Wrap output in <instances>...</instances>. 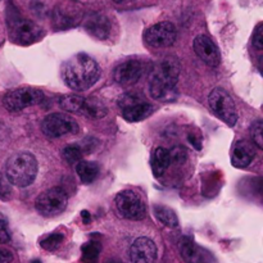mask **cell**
Here are the masks:
<instances>
[{"label":"cell","instance_id":"cell-1","mask_svg":"<svg viewBox=\"0 0 263 263\" xmlns=\"http://www.w3.org/2000/svg\"><path fill=\"white\" fill-rule=\"evenodd\" d=\"M61 74L69 89L84 91L99 80L100 67L91 57L80 53L64 62Z\"/></svg>","mask_w":263,"mask_h":263},{"label":"cell","instance_id":"cell-2","mask_svg":"<svg viewBox=\"0 0 263 263\" xmlns=\"http://www.w3.org/2000/svg\"><path fill=\"white\" fill-rule=\"evenodd\" d=\"M180 76V63L176 58H164L152 69L149 89L157 100H172L176 92V84Z\"/></svg>","mask_w":263,"mask_h":263},{"label":"cell","instance_id":"cell-3","mask_svg":"<svg viewBox=\"0 0 263 263\" xmlns=\"http://www.w3.org/2000/svg\"><path fill=\"white\" fill-rule=\"evenodd\" d=\"M39 164L35 156L28 152H20L10 157L5 163V177L10 185L26 187L35 181Z\"/></svg>","mask_w":263,"mask_h":263},{"label":"cell","instance_id":"cell-4","mask_svg":"<svg viewBox=\"0 0 263 263\" xmlns=\"http://www.w3.org/2000/svg\"><path fill=\"white\" fill-rule=\"evenodd\" d=\"M8 27H9V36L12 41L20 45H30L40 40L44 35L40 26L27 18H23L15 12L8 15Z\"/></svg>","mask_w":263,"mask_h":263},{"label":"cell","instance_id":"cell-5","mask_svg":"<svg viewBox=\"0 0 263 263\" xmlns=\"http://www.w3.org/2000/svg\"><path fill=\"white\" fill-rule=\"evenodd\" d=\"M44 100V92L36 87L22 86L12 89L3 97V104L9 112H21L25 108L40 104Z\"/></svg>","mask_w":263,"mask_h":263},{"label":"cell","instance_id":"cell-6","mask_svg":"<svg viewBox=\"0 0 263 263\" xmlns=\"http://www.w3.org/2000/svg\"><path fill=\"white\" fill-rule=\"evenodd\" d=\"M117 103L122 117L128 122H139L145 120L153 112V105L135 92H126L121 95Z\"/></svg>","mask_w":263,"mask_h":263},{"label":"cell","instance_id":"cell-7","mask_svg":"<svg viewBox=\"0 0 263 263\" xmlns=\"http://www.w3.org/2000/svg\"><path fill=\"white\" fill-rule=\"evenodd\" d=\"M208 104L212 112L220 118L221 121L229 126H234L238 121V112L233 97L226 90L213 89L208 95Z\"/></svg>","mask_w":263,"mask_h":263},{"label":"cell","instance_id":"cell-8","mask_svg":"<svg viewBox=\"0 0 263 263\" xmlns=\"http://www.w3.org/2000/svg\"><path fill=\"white\" fill-rule=\"evenodd\" d=\"M41 131L51 139L62 138L66 135H76L80 131L79 123L67 113H51L41 122Z\"/></svg>","mask_w":263,"mask_h":263},{"label":"cell","instance_id":"cell-9","mask_svg":"<svg viewBox=\"0 0 263 263\" xmlns=\"http://www.w3.org/2000/svg\"><path fill=\"white\" fill-rule=\"evenodd\" d=\"M116 208L121 217L126 220L139 221L145 217V203L140 195L133 190H123L116 197Z\"/></svg>","mask_w":263,"mask_h":263},{"label":"cell","instance_id":"cell-10","mask_svg":"<svg viewBox=\"0 0 263 263\" xmlns=\"http://www.w3.org/2000/svg\"><path fill=\"white\" fill-rule=\"evenodd\" d=\"M67 194L61 187H51L37 197L35 203L36 211L44 217H54L63 212L67 207Z\"/></svg>","mask_w":263,"mask_h":263},{"label":"cell","instance_id":"cell-11","mask_svg":"<svg viewBox=\"0 0 263 263\" xmlns=\"http://www.w3.org/2000/svg\"><path fill=\"white\" fill-rule=\"evenodd\" d=\"M176 36L177 31L174 23L164 21V22L156 23V25L146 28L145 32H144V43L149 48H167V46H171L175 43Z\"/></svg>","mask_w":263,"mask_h":263},{"label":"cell","instance_id":"cell-12","mask_svg":"<svg viewBox=\"0 0 263 263\" xmlns=\"http://www.w3.org/2000/svg\"><path fill=\"white\" fill-rule=\"evenodd\" d=\"M157 253L156 243L146 236H141L133 243L128 256L131 263H154Z\"/></svg>","mask_w":263,"mask_h":263},{"label":"cell","instance_id":"cell-13","mask_svg":"<svg viewBox=\"0 0 263 263\" xmlns=\"http://www.w3.org/2000/svg\"><path fill=\"white\" fill-rule=\"evenodd\" d=\"M194 51L197 55L210 67H217L221 62V55L218 48L213 43L212 39L207 35H198L194 39Z\"/></svg>","mask_w":263,"mask_h":263},{"label":"cell","instance_id":"cell-14","mask_svg":"<svg viewBox=\"0 0 263 263\" xmlns=\"http://www.w3.org/2000/svg\"><path fill=\"white\" fill-rule=\"evenodd\" d=\"M144 67L140 61H135V59H128V61L122 62L120 66L116 67L115 72H113V77L115 81L120 85H133L138 82L143 74Z\"/></svg>","mask_w":263,"mask_h":263},{"label":"cell","instance_id":"cell-15","mask_svg":"<svg viewBox=\"0 0 263 263\" xmlns=\"http://www.w3.org/2000/svg\"><path fill=\"white\" fill-rule=\"evenodd\" d=\"M256 152L253 144L246 140H239L231 149V163L236 168H246L253 161Z\"/></svg>","mask_w":263,"mask_h":263},{"label":"cell","instance_id":"cell-16","mask_svg":"<svg viewBox=\"0 0 263 263\" xmlns=\"http://www.w3.org/2000/svg\"><path fill=\"white\" fill-rule=\"evenodd\" d=\"M85 28L87 32L94 37L104 40L108 39L110 32V22L105 15L102 14H92L89 17L85 23Z\"/></svg>","mask_w":263,"mask_h":263},{"label":"cell","instance_id":"cell-17","mask_svg":"<svg viewBox=\"0 0 263 263\" xmlns=\"http://www.w3.org/2000/svg\"><path fill=\"white\" fill-rule=\"evenodd\" d=\"M107 107H105L102 100L98 99V98L90 97L84 99V104H82L80 115L91 118H103L104 116H107Z\"/></svg>","mask_w":263,"mask_h":263},{"label":"cell","instance_id":"cell-18","mask_svg":"<svg viewBox=\"0 0 263 263\" xmlns=\"http://www.w3.org/2000/svg\"><path fill=\"white\" fill-rule=\"evenodd\" d=\"M171 157H170V151L164 148H157L156 152L152 157V170L157 177L162 176L167 168L171 166Z\"/></svg>","mask_w":263,"mask_h":263},{"label":"cell","instance_id":"cell-19","mask_svg":"<svg viewBox=\"0 0 263 263\" xmlns=\"http://www.w3.org/2000/svg\"><path fill=\"white\" fill-rule=\"evenodd\" d=\"M76 171L80 180L84 184H91L99 176V166L95 162H87L81 159L79 163H76Z\"/></svg>","mask_w":263,"mask_h":263},{"label":"cell","instance_id":"cell-20","mask_svg":"<svg viewBox=\"0 0 263 263\" xmlns=\"http://www.w3.org/2000/svg\"><path fill=\"white\" fill-rule=\"evenodd\" d=\"M180 253L186 263H197L199 261V251H198L197 246L193 243L192 239L186 238V236L180 240Z\"/></svg>","mask_w":263,"mask_h":263},{"label":"cell","instance_id":"cell-21","mask_svg":"<svg viewBox=\"0 0 263 263\" xmlns=\"http://www.w3.org/2000/svg\"><path fill=\"white\" fill-rule=\"evenodd\" d=\"M154 215L158 218L159 222H162L167 228L175 229L179 226V218H177L176 213L171 208L164 207V205H156L154 207Z\"/></svg>","mask_w":263,"mask_h":263},{"label":"cell","instance_id":"cell-22","mask_svg":"<svg viewBox=\"0 0 263 263\" xmlns=\"http://www.w3.org/2000/svg\"><path fill=\"white\" fill-rule=\"evenodd\" d=\"M84 99L85 98L80 97V95H63L59 99V107L63 110H67L68 113H80L81 112L82 104H84Z\"/></svg>","mask_w":263,"mask_h":263},{"label":"cell","instance_id":"cell-23","mask_svg":"<svg viewBox=\"0 0 263 263\" xmlns=\"http://www.w3.org/2000/svg\"><path fill=\"white\" fill-rule=\"evenodd\" d=\"M100 251H102V246L98 241H89L82 247V262L84 263H97L99 258Z\"/></svg>","mask_w":263,"mask_h":263},{"label":"cell","instance_id":"cell-24","mask_svg":"<svg viewBox=\"0 0 263 263\" xmlns=\"http://www.w3.org/2000/svg\"><path fill=\"white\" fill-rule=\"evenodd\" d=\"M76 20V15L72 12V9H62V8H57L54 12V22H55L57 27L67 28L72 26V22Z\"/></svg>","mask_w":263,"mask_h":263},{"label":"cell","instance_id":"cell-25","mask_svg":"<svg viewBox=\"0 0 263 263\" xmlns=\"http://www.w3.org/2000/svg\"><path fill=\"white\" fill-rule=\"evenodd\" d=\"M62 156L67 163L74 164L82 159V151L79 145H68L63 149Z\"/></svg>","mask_w":263,"mask_h":263},{"label":"cell","instance_id":"cell-26","mask_svg":"<svg viewBox=\"0 0 263 263\" xmlns=\"http://www.w3.org/2000/svg\"><path fill=\"white\" fill-rule=\"evenodd\" d=\"M64 236L63 234L61 233H55V234H50L49 236H46L45 239H43L40 243V246L43 247L44 249L46 251H55L61 247V244L63 243Z\"/></svg>","mask_w":263,"mask_h":263},{"label":"cell","instance_id":"cell-27","mask_svg":"<svg viewBox=\"0 0 263 263\" xmlns=\"http://www.w3.org/2000/svg\"><path fill=\"white\" fill-rule=\"evenodd\" d=\"M263 123L261 120H257L256 122L252 123L251 126V135L253 139V143L256 144L257 148L263 149Z\"/></svg>","mask_w":263,"mask_h":263},{"label":"cell","instance_id":"cell-28","mask_svg":"<svg viewBox=\"0 0 263 263\" xmlns=\"http://www.w3.org/2000/svg\"><path fill=\"white\" fill-rule=\"evenodd\" d=\"M170 157H171V162H175V163H182V162L186 161L187 152L186 149L182 148V146H175L174 149L170 151Z\"/></svg>","mask_w":263,"mask_h":263},{"label":"cell","instance_id":"cell-29","mask_svg":"<svg viewBox=\"0 0 263 263\" xmlns=\"http://www.w3.org/2000/svg\"><path fill=\"white\" fill-rule=\"evenodd\" d=\"M12 195V186L10 182L8 181L7 177L0 172V198L2 199H9Z\"/></svg>","mask_w":263,"mask_h":263},{"label":"cell","instance_id":"cell-30","mask_svg":"<svg viewBox=\"0 0 263 263\" xmlns=\"http://www.w3.org/2000/svg\"><path fill=\"white\" fill-rule=\"evenodd\" d=\"M252 41H253V46L256 49H258V50H261L263 48V33H262V23H258V26L256 27V30H254L253 32V39H252Z\"/></svg>","mask_w":263,"mask_h":263},{"label":"cell","instance_id":"cell-31","mask_svg":"<svg viewBox=\"0 0 263 263\" xmlns=\"http://www.w3.org/2000/svg\"><path fill=\"white\" fill-rule=\"evenodd\" d=\"M10 240V234L4 221L0 220V244H5Z\"/></svg>","mask_w":263,"mask_h":263},{"label":"cell","instance_id":"cell-32","mask_svg":"<svg viewBox=\"0 0 263 263\" xmlns=\"http://www.w3.org/2000/svg\"><path fill=\"white\" fill-rule=\"evenodd\" d=\"M13 261V253L9 249L0 248V263H10Z\"/></svg>","mask_w":263,"mask_h":263},{"label":"cell","instance_id":"cell-33","mask_svg":"<svg viewBox=\"0 0 263 263\" xmlns=\"http://www.w3.org/2000/svg\"><path fill=\"white\" fill-rule=\"evenodd\" d=\"M82 217H84L85 223H87L90 221V215L86 212V211H84V212H82Z\"/></svg>","mask_w":263,"mask_h":263},{"label":"cell","instance_id":"cell-34","mask_svg":"<svg viewBox=\"0 0 263 263\" xmlns=\"http://www.w3.org/2000/svg\"><path fill=\"white\" fill-rule=\"evenodd\" d=\"M116 3H120V4H123V3H131V2H135V0H113Z\"/></svg>","mask_w":263,"mask_h":263},{"label":"cell","instance_id":"cell-35","mask_svg":"<svg viewBox=\"0 0 263 263\" xmlns=\"http://www.w3.org/2000/svg\"><path fill=\"white\" fill-rule=\"evenodd\" d=\"M107 263H121V262H118V261H116V259H110V261H108Z\"/></svg>","mask_w":263,"mask_h":263},{"label":"cell","instance_id":"cell-36","mask_svg":"<svg viewBox=\"0 0 263 263\" xmlns=\"http://www.w3.org/2000/svg\"><path fill=\"white\" fill-rule=\"evenodd\" d=\"M32 263H41L40 261H37V259H36V261H32Z\"/></svg>","mask_w":263,"mask_h":263}]
</instances>
